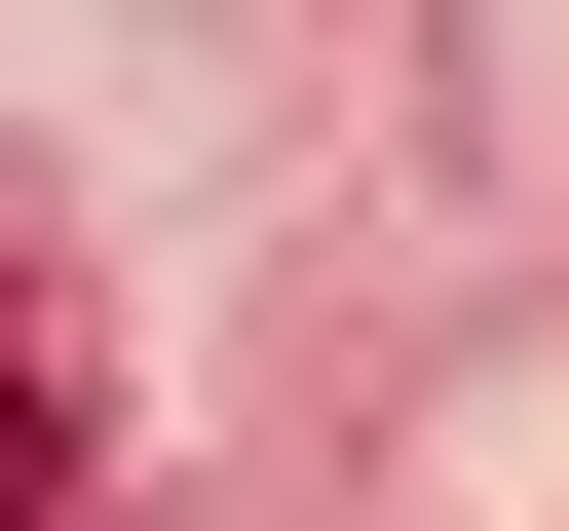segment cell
I'll return each instance as SVG.
<instances>
[{"label":"cell","mask_w":569,"mask_h":531,"mask_svg":"<svg viewBox=\"0 0 569 531\" xmlns=\"http://www.w3.org/2000/svg\"><path fill=\"white\" fill-rule=\"evenodd\" d=\"M39 493H77V342L0 304V531H39Z\"/></svg>","instance_id":"1"}]
</instances>
